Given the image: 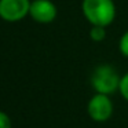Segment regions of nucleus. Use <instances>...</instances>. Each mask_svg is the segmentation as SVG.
Here are the masks:
<instances>
[{"mask_svg": "<svg viewBox=\"0 0 128 128\" xmlns=\"http://www.w3.org/2000/svg\"><path fill=\"white\" fill-rule=\"evenodd\" d=\"M29 12L36 21L43 24H48L55 18L56 8L50 0H36L30 4Z\"/></svg>", "mask_w": 128, "mask_h": 128, "instance_id": "5", "label": "nucleus"}, {"mask_svg": "<svg viewBox=\"0 0 128 128\" xmlns=\"http://www.w3.org/2000/svg\"><path fill=\"white\" fill-rule=\"evenodd\" d=\"M91 39L95 40V42H100V40L105 39V29H103V26L94 25V28L91 29Z\"/></svg>", "mask_w": 128, "mask_h": 128, "instance_id": "6", "label": "nucleus"}, {"mask_svg": "<svg viewBox=\"0 0 128 128\" xmlns=\"http://www.w3.org/2000/svg\"><path fill=\"white\" fill-rule=\"evenodd\" d=\"M30 10L29 0H0V17L6 21H18Z\"/></svg>", "mask_w": 128, "mask_h": 128, "instance_id": "3", "label": "nucleus"}, {"mask_svg": "<svg viewBox=\"0 0 128 128\" xmlns=\"http://www.w3.org/2000/svg\"><path fill=\"white\" fill-rule=\"evenodd\" d=\"M92 86L98 91V94H112L117 87H120V78L114 69L108 65H102L95 69L92 74Z\"/></svg>", "mask_w": 128, "mask_h": 128, "instance_id": "2", "label": "nucleus"}, {"mask_svg": "<svg viewBox=\"0 0 128 128\" xmlns=\"http://www.w3.org/2000/svg\"><path fill=\"white\" fill-rule=\"evenodd\" d=\"M120 91H121V95L128 100V73L121 78L120 81Z\"/></svg>", "mask_w": 128, "mask_h": 128, "instance_id": "7", "label": "nucleus"}, {"mask_svg": "<svg viewBox=\"0 0 128 128\" xmlns=\"http://www.w3.org/2000/svg\"><path fill=\"white\" fill-rule=\"evenodd\" d=\"M120 50H121L122 55L128 56V32L121 37V40H120Z\"/></svg>", "mask_w": 128, "mask_h": 128, "instance_id": "8", "label": "nucleus"}, {"mask_svg": "<svg viewBox=\"0 0 128 128\" xmlns=\"http://www.w3.org/2000/svg\"><path fill=\"white\" fill-rule=\"evenodd\" d=\"M83 11L88 21L98 26H106L114 18L112 0H84Z\"/></svg>", "mask_w": 128, "mask_h": 128, "instance_id": "1", "label": "nucleus"}, {"mask_svg": "<svg viewBox=\"0 0 128 128\" xmlns=\"http://www.w3.org/2000/svg\"><path fill=\"white\" fill-rule=\"evenodd\" d=\"M113 113L112 100L105 94H98L88 102V114L95 121H106Z\"/></svg>", "mask_w": 128, "mask_h": 128, "instance_id": "4", "label": "nucleus"}, {"mask_svg": "<svg viewBox=\"0 0 128 128\" xmlns=\"http://www.w3.org/2000/svg\"><path fill=\"white\" fill-rule=\"evenodd\" d=\"M0 128H11L10 117L6 113H3V112H0Z\"/></svg>", "mask_w": 128, "mask_h": 128, "instance_id": "9", "label": "nucleus"}]
</instances>
